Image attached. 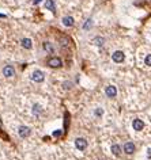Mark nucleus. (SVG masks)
<instances>
[{"label": "nucleus", "instance_id": "7", "mask_svg": "<svg viewBox=\"0 0 151 160\" xmlns=\"http://www.w3.org/2000/svg\"><path fill=\"white\" fill-rule=\"evenodd\" d=\"M132 128H134V130H136V132H140L144 128V122L142 121V119H139V118H135L134 122H132Z\"/></svg>", "mask_w": 151, "mask_h": 160}, {"label": "nucleus", "instance_id": "10", "mask_svg": "<svg viewBox=\"0 0 151 160\" xmlns=\"http://www.w3.org/2000/svg\"><path fill=\"white\" fill-rule=\"evenodd\" d=\"M42 48H44V50H45L46 53H55V46H53L52 42H44L42 43Z\"/></svg>", "mask_w": 151, "mask_h": 160}, {"label": "nucleus", "instance_id": "8", "mask_svg": "<svg viewBox=\"0 0 151 160\" xmlns=\"http://www.w3.org/2000/svg\"><path fill=\"white\" fill-rule=\"evenodd\" d=\"M3 75L6 76V78H12V76L15 75L14 67H11V65H6V67L3 68Z\"/></svg>", "mask_w": 151, "mask_h": 160}, {"label": "nucleus", "instance_id": "17", "mask_svg": "<svg viewBox=\"0 0 151 160\" xmlns=\"http://www.w3.org/2000/svg\"><path fill=\"white\" fill-rule=\"evenodd\" d=\"M91 26H93V21H91V19H87V21H86V23H84L83 27H84V30H88V28L91 27Z\"/></svg>", "mask_w": 151, "mask_h": 160}, {"label": "nucleus", "instance_id": "13", "mask_svg": "<svg viewBox=\"0 0 151 160\" xmlns=\"http://www.w3.org/2000/svg\"><path fill=\"white\" fill-rule=\"evenodd\" d=\"M74 18L72 16H64L63 18V25L65 26V27H72L74 26Z\"/></svg>", "mask_w": 151, "mask_h": 160}, {"label": "nucleus", "instance_id": "5", "mask_svg": "<svg viewBox=\"0 0 151 160\" xmlns=\"http://www.w3.org/2000/svg\"><path fill=\"white\" fill-rule=\"evenodd\" d=\"M112 58L114 63H123V61L125 60V54H124V52H121V50H116V52L112 54Z\"/></svg>", "mask_w": 151, "mask_h": 160}, {"label": "nucleus", "instance_id": "11", "mask_svg": "<svg viewBox=\"0 0 151 160\" xmlns=\"http://www.w3.org/2000/svg\"><path fill=\"white\" fill-rule=\"evenodd\" d=\"M45 8L46 10H49L50 12H56V6H55V1L53 0H46L45 1Z\"/></svg>", "mask_w": 151, "mask_h": 160}, {"label": "nucleus", "instance_id": "21", "mask_svg": "<svg viewBox=\"0 0 151 160\" xmlns=\"http://www.w3.org/2000/svg\"><path fill=\"white\" fill-rule=\"evenodd\" d=\"M40 3H41V0H34V1H33V4H34V6H35V4H40Z\"/></svg>", "mask_w": 151, "mask_h": 160}, {"label": "nucleus", "instance_id": "18", "mask_svg": "<svg viewBox=\"0 0 151 160\" xmlns=\"http://www.w3.org/2000/svg\"><path fill=\"white\" fill-rule=\"evenodd\" d=\"M144 63H146V65L151 67V54H147V56H146V58H144Z\"/></svg>", "mask_w": 151, "mask_h": 160}, {"label": "nucleus", "instance_id": "9", "mask_svg": "<svg viewBox=\"0 0 151 160\" xmlns=\"http://www.w3.org/2000/svg\"><path fill=\"white\" fill-rule=\"evenodd\" d=\"M124 152L127 155H132L135 152V144L134 142H125L124 144Z\"/></svg>", "mask_w": 151, "mask_h": 160}, {"label": "nucleus", "instance_id": "19", "mask_svg": "<svg viewBox=\"0 0 151 160\" xmlns=\"http://www.w3.org/2000/svg\"><path fill=\"white\" fill-rule=\"evenodd\" d=\"M95 115H97V117H102V114H104V110H102L101 107H98V109H95Z\"/></svg>", "mask_w": 151, "mask_h": 160}, {"label": "nucleus", "instance_id": "22", "mask_svg": "<svg viewBox=\"0 0 151 160\" xmlns=\"http://www.w3.org/2000/svg\"><path fill=\"white\" fill-rule=\"evenodd\" d=\"M148 157H151V148L148 149Z\"/></svg>", "mask_w": 151, "mask_h": 160}, {"label": "nucleus", "instance_id": "6", "mask_svg": "<svg viewBox=\"0 0 151 160\" xmlns=\"http://www.w3.org/2000/svg\"><path fill=\"white\" fill-rule=\"evenodd\" d=\"M105 94L108 98H116L117 95V88L114 87V85H108L105 88Z\"/></svg>", "mask_w": 151, "mask_h": 160}, {"label": "nucleus", "instance_id": "1", "mask_svg": "<svg viewBox=\"0 0 151 160\" xmlns=\"http://www.w3.org/2000/svg\"><path fill=\"white\" fill-rule=\"evenodd\" d=\"M32 80L35 83H42L44 80H45V73H44L42 71H40V69H35V71L32 73Z\"/></svg>", "mask_w": 151, "mask_h": 160}, {"label": "nucleus", "instance_id": "12", "mask_svg": "<svg viewBox=\"0 0 151 160\" xmlns=\"http://www.w3.org/2000/svg\"><path fill=\"white\" fill-rule=\"evenodd\" d=\"M21 45L25 48V49H32L33 42H32V39L30 38H22L21 39Z\"/></svg>", "mask_w": 151, "mask_h": 160}, {"label": "nucleus", "instance_id": "20", "mask_svg": "<svg viewBox=\"0 0 151 160\" xmlns=\"http://www.w3.org/2000/svg\"><path fill=\"white\" fill-rule=\"evenodd\" d=\"M53 136H55V137H60V136H61V130H56V132H53Z\"/></svg>", "mask_w": 151, "mask_h": 160}, {"label": "nucleus", "instance_id": "3", "mask_svg": "<svg viewBox=\"0 0 151 160\" xmlns=\"http://www.w3.org/2000/svg\"><path fill=\"white\" fill-rule=\"evenodd\" d=\"M30 133H32L30 128H29V126H25V125L19 126V129H18V134H19V137H22V139H26V137H29V136H30Z\"/></svg>", "mask_w": 151, "mask_h": 160}, {"label": "nucleus", "instance_id": "4", "mask_svg": "<svg viewBox=\"0 0 151 160\" xmlns=\"http://www.w3.org/2000/svg\"><path fill=\"white\" fill-rule=\"evenodd\" d=\"M75 146H76L79 151H84L86 148H87V141H86V139H83V137H78V139L75 140Z\"/></svg>", "mask_w": 151, "mask_h": 160}, {"label": "nucleus", "instance_id": "2", "mask_svg": "<svg viewBox=\"0 0 151 160\" xmlns=\"http://www.w3.org/2000/svg\"><path fill=\"white\" fill-rule=\"evenodd\" d=\"M48 65L50 68H60V67H63V61L59 57H50L49 60H48Z\"/></svg>", "mask_w": 151, "mask_h": 160}, {"label": "nucleus", "instance_id": "14", "mask_svg": "<svg viewBox=\"0 0 151 160\" xmlns=\"http://www.w3.org/2000/svg\"><path fill=\"white\" fill-rule=\"evenodd\" d=\"M112 153L114 155V156H119L120 153H121V148H120V145L113 144V145H112Z\"/></svg>", "mask_w": 151, "mask_h": 160}, {"label": "nucleus", "instance_id": "15", "mask_svg": "<svg viewBox=\"0 0 151 160\" xmlns=\"http://www.w3.org/2000/svg\"><path fill=\"white\" fill-rule=\"evenodd\" d=\"M93 42H94L97 46H102V45H104V42H105V39L102 38V37H95Z\"/></svg>", "mask_w": 151, "mask_h": 160}, {"label": "nucleus", "instance_id": "16", "mask_svg": "<svg viewBox=\"0 0 151 160\" xmlns=\"http://www.w3.org/2000/svg\"><path fill=\"white\" fill-rule=\"evenodd\" d=\"M41 113H42V109H41V106L35 103L34 106H33V114H34V115H38V114H41Z\"/></svg>", "mask_w": 151, "mask_h": 160}]
</instances>
